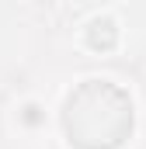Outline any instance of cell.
<instances>
[{
  "mask_svg": "<svg viewBox=\"0 0 146 149\" xmlns=\"http://www.w3.org/2000/svg\"><path fill=\"white\" fill-rule=\"evenodd\" d=\"M18 3H35V0H18Z\"/></svg>",
  "mask_w": 146,
  "mask_h": 149,
  "instance_id": "3",
  "label": "cell"
},
{
  "mask_svg": "<svg viewBox=\"0 0 146 149\" xmlns=\"http://www.w3.org/2000/svg\"><path fill=\"white\" fill-rule=\"evenodd\" d=\"M125 42H129L125 17L115 7H98V10L84 14L73 28V45L87 59H111L125 49Z\"/></svg>",
  "mask_w": 146,
  "mask_h": 149,
  "instance_id": "1",
  "label": "cell"
},
{
  "mask_svg": "<svg viewBox=\"0 0 146 149\" xmlns=\"http://www.w3.org/2000/svg\"><path fill=\"white\" fill-rule=\"evenodd\" d=\"M52 125H56V111L35 90L11 97V104L4 111V128L21 142H45L52 135Z\"/></svg>",
  "mask_w": 146,
  "mask_h": 149,
  "instance_id": "2",
  "label": "cell"
}]
</instances>
